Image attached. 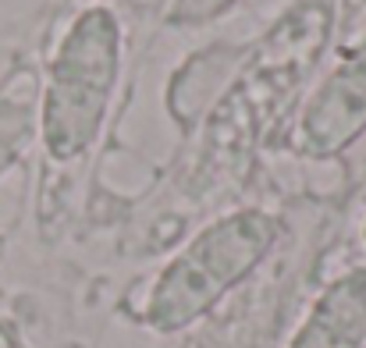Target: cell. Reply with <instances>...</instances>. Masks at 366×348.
<instances>
[{
    "mask_svg": "<svg viewBox=\"0 0 366 348\" xmlns=\"http://www.w3.org/2000/svg\"><path fill=\"white\" fill-rule=\"evenodd\" d=\"M281 221L267 210H232L192 234L153 277L142 324L157 334H182L221 306L270 256Z\"/></svg>",
    "mask_w": 366,
    "mask_h": 348,
    "instance_id": "6da1fadb",
    "label": "cell"
},
{
    "mask_svg": "<svg viewBox=\"0 0 366 348\" xmlns=\"http://www.w3.org/2000/svg\"><path fill=\"white\" fill-rule=\"evenodd\" d=\"M124 32L111 7L93 4L71 18L39 86V135L54 160L86 156L111 111L122 79Z\"/></svg>",
    "mask_w": 366,
    "mask_h": 348,
    "instance_id": "7a4b0ae2",
    "label": "cell"
},
{
    "mask_svg": "<svg viewBox=\"0 0 366 348\" xmlns=\"http://www.w3.org/2000/svg\"><path fill=\"white\" fill-rule=\"evenodd\" d=\"M366 131V32L349 43L313 89L295 128V153L310 160L342 156Z\"/></svg>",
    "mask_w": 366,
    "mask_h": 348,
    "instance_id": "3957f363",
    "label": "cell"
},
{
    "mask_svg": "<svg viewBox=\"0 0 366 348\" xmlns=\"http://www.w3.org/2000/svg\"><path fill=\"white\" fill-rule=\"evenodd\" d=\"M288 348H366V267L338 274L317 295Z\"/></svg>",
    "mask_w": 366,
    "mask_h": 348,
    "instance_id": "277c9868",
    "label": "cell"
},
{
    "mask_svg": "<svg viewBox=\"0 0 366 348\" xmlns=\"http://www.w3.org/2000/svg\"><path fill=\"white\" fill-rule=\"evenodd\" d=\"M39 128V75L21 64L0 82V174L18 160Z\"/></svg>",
    "mask_w": 366,
    "mask_h": 348,
    "instance_id": "5b68a950",
    "label": "cell"
},
{
    "mask_svg": "<svg viewBox=\"0 0 366 348\" xmlns=\"http://www.w3.org/2000/svg\"><path fill=\"white\" fill-rule=\"evenodd\" d=\"M242 61V50H232V46H214V50H203L199 57H192L171 82V93H167V104H171V114L178 117L182 124L196 121L199 111L210 104V96L224 86V79L235 71V64Z\"/></svg>",
    "mask_w": 366,
    "mask_h": 348,
    "instance_id": "8992f818",
    "label": "cell"
},
{
    "mask_svg": "<svg viewBox=\"0 0 366 348\" xmlns=\"http://www.w3.org/2000/svg\"><path fill=\"white\" fill-rule=\"evenodd\" d=\"M363 242H366V224H363Z\"/></svg>",
    "mask_w": 366,
    "mask_h": 348,
    "instance_id": "52a82bcc",
    "label": "cell"
}]
</instances>
